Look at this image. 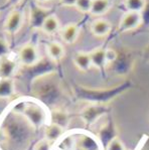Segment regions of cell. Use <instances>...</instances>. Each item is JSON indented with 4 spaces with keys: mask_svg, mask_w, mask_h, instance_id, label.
Instances as JSON below:
<instances>
[{
    "mask_svg": "<svg viewBox=\"0 0 149 150\" xmlns=\"http://www.w3.org/2000/svg\"><path fill=\"white\" fill-rule=\"evenodd\" d=\"M54 14L52 8H44L32 2L29 8V25L33 29H42L43 23L49 15Z\"/></svg>",
    "mask_w": 149,
    "mask_h": 150,
    "instance_id": "obj_1",
    "label": "cell"
},
{
    "mask_svg": "<svg viewBox=\"0 0 149 150\" xmlns=\"http://www.w3.org/2000/svg\"><path fill=\"white\" fill-rule=\"evenodd\" d=\"M18 61L25 67L35 66L40 61V54L33 43H25L18 50Z\"/></svg>",
    "mask_w": 149,
    "mask_h": 150,
    "instance_id": "obj_2",
    "label": "cell"
},
{
    "mask_svg": "<svg viewBox=\"0 0 149 150\" xmlns=\"http://www.w3.org/2000/svg\"><path fill=\"white\" fill-rule=\"evenodd\" d=\"M20 112L26 117L27 120L30 121L32 125L38 127L44 122L45 116L44 112L40 107L34 104H28V103H22Z\"/></svg>",
    "mask_w": 149,
    "mask_h": 150,
    "instance_id": "obj_3",
    "label": "cell"
},
{
    "mask_svg": "<svg viewBox=\"0 0 149 150\" xmlns=\"http://www.w3.org/2000/svg\"><path fill=\"white\" fill-rule=\"evenodd\" d=\"M23 23V13L20 10H12L4 21V30L8 34L17 33Z\"/></svg>",
    "mask_w": 149,
    "mask_h": 150,
    "instance_id": "obj_4",
    "label": "cell"
},
{
    "mask_svg": "<svg viewBox=\"0 0 149 150\" xmlns=\"http://www.w3.org/2000/svg\"><path fill=\"white\" fill-rule=\"evenodd\" d=\"M141 25V16L140 13L137 12H127L122 16L119 23V31L125 32L134 30V29L138 28Z\"/></svg>",
    "mask_w": 149,
    "mask_h": 150,
    "instance_id": "obj_5",
    "label": "cell"
},
{
    "mask_svg": "<svg viewBox=\"0 0 149 150\" xmlns=\"http://www.w3.org/2000/svg\"><path fill=\"white\" fill-rule=\"evenodd\" d=\"M17 69L14 59L8 57L0 59V79H12Z\"/></svg>",
    "mask_w": 149,
    "mask_h": 150,
    "instance_id": "obj_6",
    "label": "cell"
},
{
    "mask_svg": "<svg viewBox=\"0 0 149 150\" xmlns=\"http://www.w3.org/2000/svg\"><path fill=\"white\" fill-rule=\"evenodd\" d=\"M80 34V27L76 23H68L65 25L61 30V38L64 42L73 45L77 41Z\"/></svg>",
    "mask_w": 149,
    "mask_h": 150,
    "instance_id": "obj_7",
    "label": "cell"
},
{
    "mask_svg": "<svg viewBox=\"0 0 149 150\" xmlns=\"http://www.w3.org/2000/svg\"><path fill=\"white\" fill-rule=\"evenodd\" d=\"M106 50L107 48L104 47H98L96 50H93L90 52V57L92 61V66L95 67L96 69L100 71H103L106 68L107 57H106Z\"/></svg>",
    "mask_w": 149,
    "mask_h": 150,
    "instance_id": "obj_8",
    "label": "cell"
},
{
    "mask_svg": "<svg viewBox=\"0 0 149 150\" xmlns=\"http://www.w3.org/2000/svg\"><path fill=\"white\" fill-rule=\"evenodd\" d=\"M112 29V24L110 23L108 20L100 18V19H96L92 22L91 24V31L94 35L96 36H106L110 33Z\"/></svg>",
    "mask_w": 149,
    "mask_h": 150,
    "instance_id": "obj_9",
    "label": "cell"
},
{
    "mask_svg": "<svg viewBox=\"0 0 149 150\" xmlns=\"http://www.w3.org/2000/svg\"><path fill=\"white\" fill-rule=\"evenodd\" d=\"M74 64L75 66L82 71H87L92 68V61L89 52H78L74 55Z\"/></svg>",
    "mask_w": 149,
    "mask_h": 150,
    "instance_id": "obj_10",
    "label": "cell"
},
{
    "mask_svg": "<svg viewBox=\"0 0 149 150\" xmlns=\"http://www.w3.org/2000/svg\"><path fill=\"white\" fill-rule=\"evenodd\" d=\"M47 55L52 62H59L65 57V48L58 41H52L47 45Z\"/></svg>",
    "mask_w": 149,
    "mask_h": 150,
    "instance_id": "obj_11",
    "label": "cell"
},
{
    "mask_svg": "<svg viewBox=\"0 0 149 150\" xmlns=\"http://www.w3.org/2000/svg\"><path fill=\"white\" fill-rule=\"evenodd\" d=\"M14 93V81L12 79H0V99H9Z\"/></svg>",
    "mask_w": 149,
    "mask_h": 150,
    "instance_id": "obj_12",
    "label": "cell"
},
{
    "mask_svg": "<svg viewBox=\"0 0 149 150\" xmlns=\"http://www.w3.org/2000/svg\"><path fill=\"white\" fill-rule=\"evenodd\" d=\"M64 133V128L63 126L59 125L56 123H52L49 125H47L44 129V135L47 141H49L50 143L58 140Z\"/></svg>",
    "mask_w": 149,
    "mask_h": 150,
    "instance_id": "obj_13",
    "label": "cell"
},
{
    "mask_svg": "<svg viewBox=\"0 0 149 150\" xmlns=\"http://www.w3.org/2000/svg\"><path fill=\"white\" fill-rule=\"evenodd\" d=\"M59 27H61V24H59L58 17L54 14H52L44 21L42 27V30L44 33L49 34V35H52V34H56L59 30Z\"/></svg>",
    "mask_w": 149,
    "mask_h": 150,
    "instance_id": "obj_14",
    "label": "cell"
},
{
    "mask_svg": "<svg viewBox=\"0 0 149 150\" xmlns=\"http://www.w3.org/2000/svg\"><path fill=\"white\" fill-rule=\"evenodd\" d=\"M112 5L111 0H94L92 3V8L90 13L92 15L99 16L107 12Z\"/></svg>",
    "mask_w": 149,
    "mask_h": 150,
    "instance_id": "obj_15",
    "label": "cell"
},
{
    "mask_svg": "<svg viewBox=\"0 0 149 150\" xmlns=\"http://www.w3.org/2000/svg\"><path fill=\"white\" fill-rule=\"evenodd\" d=\"M146 0H124V6L129 12L140 13L145 6Z\"/></svg>",
    "mask_w": 149,
    "mask_h": 150,
    "instance_id": "obj_16",
    "label": "cell"
},
{
    "mask_svg": "<svg viewBox=\"0 0 149 150\" xmlns=\"http://www.w3.org/2000/svg\"><path fill=\"white\" fill-rule=\"evenodd\" d=\"M78 147L81 150H96V142L89 136L83 135L78 141Z\"/></svg>",
    "mask_w": 149,
    "mask_h": 150,
    "instance_id": "obj_17",
    "label": "cell"
},
{
    "mask_svg": "<svg viewBox=\"0 0 149 150\" xmlns=\"http://www.w3.org/2000/svg\"><path fill=\"white\" fill-rule=\"evenodd\" d=\"M92 0H78L76 3V7L79 11L83 13H90L92 8Z\"/></svg>",
    "mask_w": 149,
    "mask_h": 150,
    "instance_id": "obj_18",
    "label": "cell"
},
{
    "mask_svg": "<svg viewBox=\"0 0 149 150\" xmlns=\"http://www.w3.org/2000/svg\"><path fill=\"white\" fill-rule=\"evenodd\" d=\"M141 16V25L144 27H149V0H146L145 6L140 12Z\"/></svg>",
    "mask_w": 149,
    "mask_h": 150,
    "instance_id": "obj_19",
    "label": "cell"
},
{
    "mask_svg": "<svg viewBox=\"0 0 149 150\" xmlns=\"http://www.w3.org/2000/svg\"><path fill=\"white\" fill-rule=\"evenodd\" d=\"M107 150H126L123 142L118 137H115L107 145Z\"/></svg>",
    "mask_w": 149,
    "mask_h": 150,
    "instance_id": "obj_20",
    "label": "cell"
},
{
    "mask_svg": "<svg viewBox=\"0 0 149 150\" xmlns=\"http://www.w3.org/2000/svg\"><path fill=\"white\" fill-rule=\"evenodd\" d=\"M9 52H10V45L8 41L4 38L0 36V59L8 57Z\"/></svg>",
    "mask_w": 149,
    "mask_h": 150,
    "instance_id": "obj_21",
    "label": "cell"
},
{
    "mask_svg": "<svg viewBox=\"0 0 149 150\" xmlns=\"http://www.w3.org/2000/svg\"><path fill=\"white\" fill-rule=\"evenodd\" d=\"M106 57H107V63L108 64H113L115 63L118 59V52L113 48H107L106 50Z\"/></svg>",
    "mask_w": 149,
    "mask_h": 150,
    "instance_id": "obj_22",
    "label": "cell"
},
{
    "mask_svg": "<svg viewBox=\"0 0 149 150\" xmlns=\"http://www.w3.org/2000/svg\"><path fill=\"white\" fill-rule=\"evenodd\" d=\"M33 150H50V142L47 139H42L36 143Z\"/></svg>",
    "mask_w": 149,
    "mask_h": 150,
    "instance_id": "obj_23",
    "label": "cell"
},
{
    "mask_svg": "<svg viewBox=\"0 0 149 150\" xmlns=\"http://www.w3.org/2000/svg\"><path fill=\"white\" fill-rule=\"evenodd\" d=\"M78 0H59L61 5L64 6H76Z\"/></svg>",
    "mask_w": 149,
    "mask_h": 150,
    "instance_id": "obj_24",
    "label": "cell"
},
{
    "mask_svg": "<svg viewBox=\"0 0 149 150\" xmlns=\"http://www.w3.org/2000/svg\"><path fill=\"white\" fill-rule=\"evenodd\" d=\"M7 1V4L8 5H11V6H14V5H17L21 0H6Z\"/></svg>",
    "mask_w": 149,
    "mask_h": 150,
    "instance_id": "obj_25",
    "label": "cell"
},
{
    "mask_svg": "<svg viewBox=\"0 0 149 150\" xmlns=\"http://www.w3.org/2000/svg\"><path fill=\"white\" fill-rule=\"evenodd\" d=\"M49 0H34V2H47Z\"/></svg>",
    "mask_w": 149,
    "mask_h": 150,
    "instance_id": "obj_26",
    "label": "cell"
},
{
    "mask_svg": "<svg viewBox=\"0 0 149 150\" xmlns=\"http://www.w3.org/2000/svg\"><path fill=\"white\" fill-rule=\"evenodd\" d=\"M92 1H94V0H92Z\"/></svg>",
    "mask_w": 149,
    "mask_h": 150,
    "instance_id": "obj_27",
    "label": "cell"
}]
</instances>
